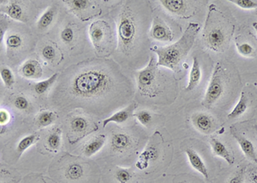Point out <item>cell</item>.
Masks as SVG:
<instances>
[{
    "mask_svg": "<svg viewBox=\"0 0 257 183\" xmlns=\"http://www.w3.org/2000/svg\"><path fill=\"white\" fill-rule=\"evenodd\" d=\"M20 73L26 79H38L42 76V68L36 60H29L21 66Z\"/></svg>",
    "mask_w": 257,
    "mask_h": 183,
    "instance_id": "obj_14",
    "label": "cell"
},
{
    "mask_svg": "<svg viewBox=\"0 0 257 183\" xmlns=\"http://www.w3.org/2000/svg\"><path fill=\"white\" fill-rule=\"evenodd\" d=\"M42 56L47 61H53L56 58V50L50 45H47L42 49Z\"/></svg>",
    "mask_w": 257,
    "mask_h": 183,
    "instance_id": "obj_37",
    "label": "cell"
},
{
    "mask_svg": "<svg viewBox=\"0 0 257 183\" xmlns=\"http://www.w3.org/2000/svg\"><path fill=\"white\" fill-rule=\"evenodd\" d=\"M136 107H137V104L136 102H133L125 109H122L120 111L115 113L114 115H111L109 118L104 120L103 127H106L109 123L120 124V123L126 122L131 116H134V110L136 109Z\"/></svg>",
    "mask_w": 257,
    "mask_h": 183,
    "instance_id": "obj_12",
    "label": "cell"
},
{
    "mask_svg": "<svg viewBox=\"0 0 257 183\" xmlns=\"http://www.w3.org/2000/svg\"><path fill=\"white\" fill-rule=\"evenodd\" d=\"M134 116L138 120V122L143 126H147L152 121V115L147 110L136 112L134 114Z\"/></svg>",
    "mask_w": 257,
    "mask_h": 183,
    "instance_id": "obj_33",
    "label": "cell"
},
{
    "mask_svg": "<svg viewBox=\"0 0 257 183\" xmlns=\"http://www.w3.org/2000/svg\"><path fill=\"white\" fill-rule=\"evenodd\" d=\"M151 36L160 41H171L174 36L171 29L161 18H155L151 29Z\"/></svg>",
    "mask_w": 257,
    "mask_h": 183,
    "instance_id": "obj_8",
    "label": "cell"
},
{
    "mask_svg": "<svg viewBox=\"0 0 257 183\" xmlns=\"http://www.w3.org/2000/svg\"><path fill=\"white\" fill-rule=\"evenodd\" d=\"M39 140V135L37 134V133L30 134V135H28V136L24 137L23 139H21L20 140V142L18 143V148H17V151H18L19 157L21 156L24 151H27L30 146H32L33 144H35L36 142H38Z\"/></svg>",
    "mask_w": 257,
    "mask_h": 183,
    "instance_id": "obj_22",
    "label": "cell"
},
{
    "mask_svg": "<svg viewBox=\"0 0 257 183\" xmlns=\"http://www.w3.org/2000/svg\"><path fill=\"white\" fill-rule=\"evenodd\" d=\"M64 3L68 4L69 7L72 9L75 14L81 16L82 13L89 11L90 8L94 5V2L90 0H71V1H64Z\"/></svg>",
    "mask_w": 257,
    "mask_h": 183,
    "instance_id": "obj_20",
    "label": "cell"
},
{
    "mask_svg": "<svg viewBox=\"0 0 257 183\" xmlns=\"http://www.w3.org/2000/svg\"><path fill=\"white\" fill-rule=\"evenodd\" d=\"M132 140L126 133H115L111 137V147L116 152H124L130 148Z\"/></svg>",
    "mask_w": 257,
    "mask_h": 183,
    "instance_id": "obj_16",
    "label": "cell"
},
{
    "mask_svg": "<svg viewBox=\"0 0 257 183\" xmlns=\"http://www.w3.org/2000/svg\"><path fill=\"white\" fill-rule=\"evenodd\" d=\"M132 178V174L127 169H118L115 173V179L119 183H128Z\"/></svg>",
    "mask_w": 257,
    "mask_h": 183,
    "instance_id": "obj_31",
    "label": "cell"
},
{
    "mask_svg": "<svg viewBox=\"0 0 257 183\" xmlns=\"http://www.w3.org/2000/svg\"><path fill=\"white\" fill-rule=\"evenodd\" d=\"M84 175V170L80 163H74L67 167L65 170V176L70 181H78Z\"/></svg>",
    "mask_w": 257,
    "mask_h": 183,
    "instance_id": "obj_23",
    "label": "cell"
},
{
    "mask_svg": "<svg viewBox=\"0 0 257 183\" xmlns=\"http://www.w3.org/2000/svg\"><path fill=\"white\" fill-rule=\"evenodd\" d=\"M229 183H244V169H242L229 181Z\"/></svg>",
    "mask_w": 257,
    "mask_h": 183,
    "instance_id": "obj_38",
    "label": "cell"
},
{
    "mask_svg": "<svg viewBox=\"0 0 257 183\" xmlns=\"http://www.w3.org/2000/svg\"><path fill=\"white\" fill-rule=\"evenodd\" d=\"M74 37H75L74 30L71 27H69V26L66 27V28H64L60 34L61 40L65 44L72 43V41L74 40Z\"/></svg>",
    "mask_w": 257,
    "mask_h": 183,
    "instance_id": "obj_34",
    "label": "cell"
},
{
    "mask_svg": "<svg viewBox=\"0 0 257 183\" xmlns=\"http://www.w3.org/2000/svg\"><path fill=\"white\" fill-rule=\"evenodd\" d=\"M14 106L19 110H27L29 108V102L26 97L18 96L14 101Z\"/></svg>",
    "mask_w": 257,
    "mask_h": 183,
    "instance_id": "obj_36",
    "label": "cell"
},
{
    "mask_svg": "<svg viewBox=\"0 0 257 183\" xmlns=\"http://www.w3.org/2000/svg\"><path fill=\"white\" fill-rule=\"evenodd\" d=\"M248 103H249V100H248L246 94L242 91L239 101L238 104L236 105L235 108H233L232 111L229 114L228 116H227L228 119L232 120V119L238 118L241 115H243L248 108Z\"/></svg>",
    "mask_w": 257,
    "mask_h": 183,
    "instance_id": "obj_21",
    "label": "cell"
},
{
    "mask_svg": "<svg viewBox=\"0 0 257 183\" xmlns=\"http://www.w3.org/2000/svg\"><path fill=\"white\" fill-rule=\"evenodd\" d=\"M22 38L19 34L17 33H12L10 34L6 38L5 41V45H6V49H7V54H10L11 52L18 50L22 45Z\"/></svg>",
    "mask_w": 257,
    "mask_h": 183,
    "instance_id": "obj_26",
    "label": "cell"
},
{
    "mask_svg": "<svg viewBox=\"0 0 257 183\" xmlns=\"http://www.w3.org/2000/svg\"><path fill=\"white\" fill-rule=\"evenodd\" d=\"M47 143L51 150L57 151L60 147L61 144L60 130L57 129L54 131V133H51L50 135L47 137Z\"/></svg>",
    "mask_w": 257,
    "mask_h": 183,
    "instance_id": "obj_29",
    "label": "cell"
},
{
    "mask_svg": "<svg viewBox=\"0 0 257 183\" xmlns=\"http://www.w3.org/2000/svg\"><path fill=\"white\" fill-rule=\"evenodd\" d=\"M109 61L86 63L72 69L67 82V90L72 97L80 100H93L103 97L113 90L117 84L113 78L118 73Z\"/></svg>",
    "mask_w": 257,
    "mask_h": 183,
    "instance_id": "obj_1",
    "label": "cell"
},
{
    "mask_svg": "<svg viewBox=\"0 0 257 183\" xmlns=\"http://www.w3.org/2000/svg\"><path fill=\"white\" fill-rule=\"evenodd\" d=\"M209 142H210L211 147H212L213 152L215 156H218L220 158L225 159L229 164L234 163V158L231 154V152L229 151L228 149L226 148L225 144L222 143L221 141H220L215 138H212Z\"/></svg>",
    "mask_w": 257,
    "mask_h": 183,
    "instance_id": "obj_18",
    "label": "cell"
},
{
    "mask_svg": "<svg viewBox=\"0 0 257 183\" xmlns=\"http://www.w3.org/2000/svg\"><path fill=\"white\" fill-rule=\"evenodd\" d=\"M136 15L128 4L123 8L118 25V50L125 55L133 54L140 37Z\"/></svg>",
    "mask_w": 257,
    "mask_h": 183,
    "instance_id": "obj_3",
    "label": "cell"
},
{
    "mask_svg": "<svg viewBox=\"0 0 257 183\" xmlns=\"http://www.w3.org/2000/svg\"><path fill=\"white\" fill-rule=\"evenodd\" d=\"M185 153L193 169L201 173L206 179H208L209 173L207 170V166L204 163L203 160L202 159L197 151H194L191 148H188V149H186Z\"/></svg>",
    "mask_w": 257,
    "mask_h": 183,
    "instance_id": "obj_11",
    "label": "cell"
},
{
    "mask_svg": "<svg viewBox=\"0 0 257 183\" xmlns=\"http://www.w3.org/2000/svg\"><path fill=\"white\" fill-rule=\"evenodd\" d=\"M10 118H11V116L6 110H4V109L0 110V124H1V126H4L6 123H8L10 121Z\"/></svg>",
    "mask_w": 257,
    "mask_h": 183,
    "instance_id": "obj_39",
    "label": "cell"
},
{
    "mask_svg": "<svg viewBox=\"0 0 257 183\" xmlns=\"http://www.w3.org/2000/svg\"><path fill=\"white\" fill-rule=\"evenodd\" d=\"M56 120V115L54 112L44 111L39 113L36 122L38 123V126L40 127H47L52 125Z\"/></svg>",
    "mask_w": 257,
    "mask_h": 183,
    "instance_id": "obj_27",
    "label": "cell"
},
{
    "mask_svg": "<svg viewBox=\"0 0 257 183\" xmlns=\"http://www.w3.org/2000/svg\"><path fill=\"white\" fill-rule=\"evenodd\" d=\"M154 57H151L148 65L137 74V85L143 96L154 97L158 93V65Z\"/></svg>",
    "mask_w": 257,
    "mask_h": 183,
    "instance_id": "obj_6",
    "label": "cell"
},
{
    "mask_svg": "<svg viewBox=\"0 0 257 183\" xmlns=\"http://www.w3.org/2000/svg\"><path fill=\"white\" fill-rule=\"evenodd\" d=\"M200 29L199 23L189 22L182 37L175 43L167 47L151 48V50L154 51L158 55V65L177 71L182 61L187 57L189 51L191 50Z\"/></svg>",
    "mask_w": 257,
    "mask_h": 183,
    "instance_id": "obj_2",
    "label": "cell"
},
{
    "mask_svg": "<svg viewBox=\"0 0 257 183\" xmlns=\"http://www.w3.org/2000/svg\"><path fill=\"white\" fill-rule=\"evenodd\" d=\"M55 17V11L53 7H49L43 13L38 21V27L39 29H45L52 24Z\"/></svg>",
    "mask_w": 257,
    "mask_h": 183,
    "instance_id": "obj_28",
    "label": "cell"
},
{
    "mask_svg": "<svg viewBox=\"0 0 257 183\" xmlns=\"http://www.w3.org/2000/svg\"><path fill=\"white\" fill-rule=\"evenodd\" d=\"M220 11L210 9L207 16V21L204 28V40L207 47L214 52H221L224 50V47L226 46L227 41L230 40L232 35H230L231 29L227 26H230V22L224 17L222 20L219 19Z\"/></svg>",
    "mask_w": 257,
    "mask_h": 183,
    "instance_id": "obj_4",
    "label": "cell"
},
{
    "mask_svg": "<svg viewBox=\"0 0 257 183\" xmlns=\"http://www.w3.org/2000/svg\"><path fill=\"white\" fill-rule=\"evenodd\" d=\"M106 140H107V137L102 134L99 136L93 137L84 144V146L82 148L83 154L89 158L96 154L97 152L100 151L103 147Z\"/></svg>",
    "mask_w": 257,
    "mask_h": 183,
    "instance_id": "obj_17",
    "label": "cell"
},
{
    "mask_svg": "<svg viewBox=\"0 0 257 183\" xmlns=\"http://www.w3.org/2000/svg\"><path fill=\"white\" fill-rule=\"evenodd\" d=\"M250 179L253 183H257V170H253L250 174Z\"/></svg>",
    "mask_w": 257,
    "mask_h": 183,
    "instance_id": "obj_40",
    "label": "cell"
},
{
    "mask_svg": "<svg viewBox=\"0 0 257 183\" xmlns=\"http://www.w3.org/2000/svg\"><path fill=\"white\" fill-rule=\"evenodd\" d=\"M0 74H1V79L4 82V85L7 88H11L13 86L15 83V78L13 75V72L11 69L8 68L4 65L1 66V71H0Z\"/></svg>",
    "mask_w": 257,
    "mask_h": 183,
    "instance_id": "obj_30",
    "label": "cell"
},
{
    "mask_svg": "<svg viewBox=\"0 0 257 183\" xmlns=\"http://www.w3.org/2000/svg\"><path fill=\"white\" fill-rule=\"evenodd\" d=\"M2 11L13 20L19 22H27L28 18L25 11L17 1H11L7 5H4V7H2Z\"/></svg>",
    "mask_w": 257,
    "mask_h": 183,
    "instance_id": "obj_13",
    "label": "cell"
},
{
    "mask_svg": "<svg viewBox=\"0 0 257 183\" xmlns=\"http://www.w3.org/2000/svg\"><path fill=\"white\" fill-rule=\"evenodd\" d=\"M89 127V122L82 116H74L71 121V129L75 134L83 133Z\"/></svg>",
    "mask_w": 257,
    "mask_h": 183,
    "instance_id": "obj_24",
    "label": "cell"
},
{
    "mask_svg": "<svg viewBox=\"0 0 257 183\" xmlns=\"http://www.w3.org/2000/svg\"><path fill=\"white\" fill-rule=\"evenodd\" d=\"M58 76H59L58 73H55L52 77H50L49 79H47V80H44V81H41V82L36 83L35 84V86H34L36 93L38 94V95H44V94L46 93L47 90H49L51 87L54 85V83L57 81Z\"/></svg>",
    "mask_w": 257,
    "mask_h": 183,
    "instance_id": "obj_25",
    "label": "cell"
},
{
    "mask_svg": "<svg viewBox=\"0 0 257 183\" xmlns=\"http://www.w3.org/2000/svg\"><path fill=\"white\" fill-rule=\"evenodd\" d=\"M230 2L245 10H251L257 8V0H231Z\"/></svg>",
    "mask_w": 257,
    "mask_h": 183,
    "instance_id": "obj_32",
    "label": "cell"
},
{
    "mask_svg": "<svg viewBox=\"0 0 257 183\" xmlns=\"http://www.w3.org/2000/svg\"><path fill=\"white\" fill-rule=\"evenodd\" d=\"M161 4L172 14L184 17L188 12L189 2L184 0H162Z\"/></svg>",
    "mask_w": 257,
    "mask_h": 183,
    "instance_id": "obj_15",
    "label": "cell"
},
{
    "mask_svg": "<svg viewBox=\"0 0 257 183\" xmlns=\"http://www.w3.org/2000/svg\"><path fill=\"white\" fill-rule=\"evenodd\" d=\"M232 136L234 137V139L237 140V142L239 144L241 150L247 158L251 161L257 163V152H256V149H255L253 143L249 139H247L246 137L243 136L242 134H239V133L234 132V131H232Z\"/></svg>",
    "mask_w": 257,
    "mask_h": 183,
    "instance_id": "obj_10",
    "label": "cell"
},
{
    "mask_svg": "<svg viewBox=\"0 0 257 183\" xmlns=\"http://www.w3.org/2000/svg\"><path fill=\"white\" fill-rule=\"evenodd\" d=\"M214 119L206 113H197L192 115V123L199 132L209 134L214 127Z\"/></svg>",
    "mask_w": 257,
    "mask_h": 183,
    "instance_id": "obj_9",
    "label": "cell"
},
{
    "mask_svg": "<svg viewBox=\"0 0 257 183\" xmlns=\"http://www.w3.org/2000/svg\"><path fill=\"white\" fill-rule=\"evenodd\" d=\"M90 36L97 54H102V56L111 54L114 33L106 21L98 20L93 22L90 27Z\"/></svg>",
    "mask_w": 257,
    "mask_h": 183,
    "instance_id": "obj_5",
    "label": "cell"
},
{
    "mask_svg": "<svg viewBox=\"0 0 257 183\" xmlns=\"http://www.w3.org/2000/svg\"><path fill=\"white\" fill-rule=\"evenodd\" d=\"M252 25H253L254 29H255V30H256L257 33V22H253V24H252Z\"/></svg>",
    "mask_w": 257,
    "mask_h": 183,
    "instance_id": "obj_41",
    "label": "cell"
},
{
    "mask_svg": "<svg viewBox=\"0 0 257 183\" xmlns=\"http://www.w3.org/2000/svg\"><path fill=\"white\" fill-rule=\"evenodd\" d=\"M237 45V48L238 51L241 55L245 56V57H250L252 54H254V48L249 43H243V44H236Z\"/></svg>",
    "mask_w": 257,
    "mask_h": 183,
    "instance_id": "obj_35",
    "label": "cell"
},
{
    "mask_svg": "<svg viewBox=\"0 0 257 183\" xmlns=\"http://www.w3.org/2000/svg\"><path fill=\"white\" fill-rule=\"evenodd\" d=\"M201 79H202V69H201L200 63L197 57H194L192 66L189 73V83L186 87V90L191 91L195 90L200 83Z\"/></svg>",
    "mask_w": 257,
    "mask_h": 183,
    "instance_id": "obj_19",
    "label": "cell"
},
{
    "mask_svg": "<svg viewBox=\"0 0 257 183\" xmlns=\"http://www.w3.org/2000/svg\"><path fill=\"white\" fill-rule=\"evenodd\" d=\"M225 86V72L220 63H217L202 104L206 108H211L223 96Z\"/></svg>",
    "mask_w": 257,
    "mask_h": 183,
    "instance_id": "obj_7",
    "label": "cell"
}]
</instances>
